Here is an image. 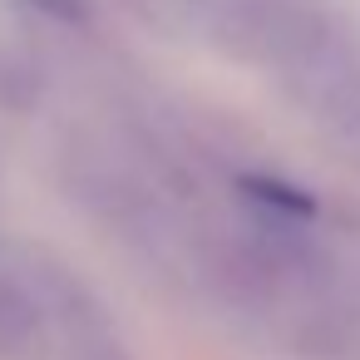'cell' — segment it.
<instances>
[{"label":"cell","mask_w":360,"mask_h":360,"mask_svg":"<svg viewBox=\"0 0 360 360\" xmlns=\"http://www.w3.org/2000/svg\"><path fill=\"white\" fill-rule=\"evenodd\" d=\"M266 70L326 139L360 153V35L350 25L311 0Z\"/></svg>","instance_id":"1"}]
</instances>
